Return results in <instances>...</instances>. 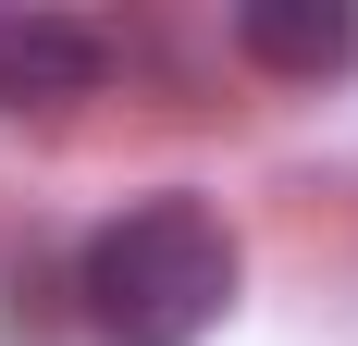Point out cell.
<instances>
[{"label":"cell","mask_w":358,"mask_h":346,"mask_svg":"<svg viewBox=\"0 0 358 346\" xmlns=\"http://www.w3.org/2000/svg\"><path fill=\"white\" fill-rule=\"evenodd\" d=\"M74 310L99 346H198L235 310V235L198 198H136L111 210L74 260Z\"/></svg>","instance_id":"cell-1"},{"label":"cell","mask_w":358,"mask_h":346,"mask_svg":"<svg viewBox=\"0 0 358 346\" xmlns=\"http://www.w3.org/2000/svg\"><path fill=\"white\" fill-rule=\"evenodd\" d=\"M111 74V37L74 25V13H0V111H62V99H99Z\"/></svg>","instance_id":"cell-2"},{"label":"cell","mask_w":358,"mask_h":346,"mask_svg":"<svg viewBox=\"0 0 358 346\" xmlns=\"http://www.w3.org/2000/svg\"><path fill=\"white\" fill-rule=\"evenodd\" d=\"M235 50H248L259 74L322 87V74L358 62V13H346V0H248V13H235Z\"/></svg>","instance_id":"cell-3"}]
</instances>
